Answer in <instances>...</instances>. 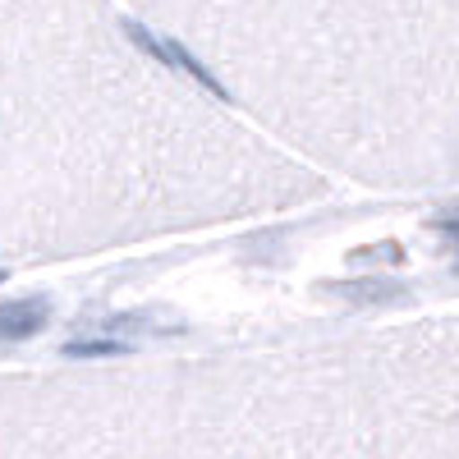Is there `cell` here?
<instances>
[{
    "mask_svg": "<svg viewBox=\"0 0 459 459\" xmlns=\"http://www.w3.org/2000/svg\"><path fill=\"white\" fill-rule=\"evenodd\" d=\"M110 0H0V272L322 194Z\"/></svg>",
    "mask_w": 459,
    "mask_h": 459,
    "instance_id": "6da1fadb",
    "label": "cell"
},
{
    "mask_svg": "<svg viewBox=\"0 0 459 459\" xmlns=\"http://www.w3.org/2000/svg\"><path fill=\"white\" fill-rule=\"evenodd\" d=\"M225 101L368 184H459V0H134Z\"/></svg>",
    "mask_w": 459,
    "mask_h": 459,
    "instance_id": "7a4b0ae2",
    "label": "cell"
},
{
    "mask_svg": "<svg viewBox=\"0 0 459 459\" xmlns=\"http://www.w3.org/2000/svg\"><path fill=\"white\" fill-rule=\"evenodd\" d=\"M47 322H51V303L47 299H10V303H0V340L5 344L42 335Z\"/></svg>",
    "mask_w": 459,
    "mask_h": 459,
    "instance_id": "3957f363",
    "label": "cell"
},
{
    "mask_svg": "<svg viewBox=\"0 0 459 459\" xmlns=\"http://www.w3.org/2000/svg\"><path fill=\"white\" fill-rule=\"evenodd\" d=\"M60 359H74V363H92V359H134V340H115V335H101V340H69Z\"/></svg>",
    "mask_w": 459,
    "mask_h": 459,
    "instance_id": "277c9868",
    "label": "cell"
}]
</instances>
